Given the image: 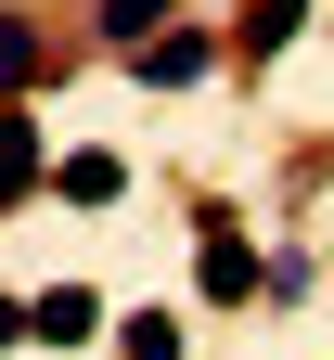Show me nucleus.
<instances>
[{"mask_svg": "<svg viewBox=\"0 0 334 360\" xmlns=\"http://www.w3.org/2000/svg\"><path fill=\"white\" fill-rule=\"evenodd\" d=\"M193 283H206V309H245L257 283H283V270H270L245 232H231V219H206V232H193Z\"/></svg>", "mask_w": 334, "mask_h": 360, "instance_id": "f257e3e1", "label": "nucleus"}, {"mask_svg": "<svg viewBox=\"0 0 334 360\" xmlns=\"http://www.w3.org/2000/svg\"><path fill=\"white\" fill-rule=\"evenodd\" d=\"M219 52H206V26H155V39H141V52H129V77L141 90H193Z\"/></svg>", "mask_w": 334, "mask_h": 360, "instance_id": "f03ea898", "label": "nucleus"}, {"mask_svg": "<svg viewBox=\"0 0 334 360\" xmlns=\"http://www.w3.org/2000/svg\"><path fill=\"white\" fill-rule=\"evenodd\" d=\"M26 309H39V347H90V335H103V296H90V283H52Z\"/></svg>", "mask_w": 334, "mask_h": 360, "instance_id": "7ed1b4c3", "label": "nucleus"}, {"mask_svg": "<svg viewBox=\"0 0 334 360\" xmlns=\"http://www.w3.org/2000/svg\"><path fill=\"white\" fill-rule=\"evenodd\" d=\"M39 77H52V39L26 13H0V90H39Z\"/></svg>", "mask_w": 334, "mask_h": 360, "instance_id": "20e7f679", "label": "nucleus"}, {"mask_svg": "<svg viewBox=\"0 0 334 360\" xmlns=\"http://www.w3.org/2000/svg\"><path fill=\"white\" fill-rule=\"evenodd\" d=\"M52 193H65V206H116V193H129V167H116V155H65V167H52Z\"/></svg>", "mask_w": 334, "mask_h": 360, "instance_id": "39448f33", "label": "nucleus"}, {"mask_svg": "<svg viewBox=\"0 0 334 360\" xmlns=\"http://www.w3.org/2000/svg\"><path fill=\"white\" fill-rule=\"evenodd\" d=\"M26 180H39V129H26V116H0V206H13Z\"/></svg>", "mask_w": 334, "mask_h": 360, "instance_id": "423d86ee", "label": "nucleus"}, {"mask_svg": "<svg viewBox=\"0 0 334 360\" xmlns=\"http://www.w3.org/2000/svg\"><path fill=\"white\" fill-rule=\"evenodd\" d=\"M296 26H309V0H257V13H245V52L270 65V52H283V39H296Z\"/></svg>", "mask_w": 334, "mask_h": 360, "instance_id": "0eeeda50", "label": "nucleus"}, {"mask_svg": "<svg viewBox=\"0 0 334 360\" xmlns=\"http://www.w3.org/2000/svg\"><path fill=\"white\" fill-rule=\"evenodd\" d=\"M116 360H180V322H167V309H141V322H116Z\"/></svg>", "mask_w": 334, "mask_h": 360, "instance_id": "6e6552de", "label": "nucleus"}, {"mask_svg": "<svg viewBox=\"0 0 334 360\" xmlns=\"http://www.w3.org/2000/svg\"><path fill=\"white\" fill-rule=\"evenodd\" d=\"M155 26H167V0H103V39H116V52H141Z\"/></svg>", "mask_w": 334, "mask_h": 360, "instance_id": "1a4fd4ad", "label": "nucleus"}, {"mask_svg": "<svg viewBox=\"0 0 334 360\" xmlns=\"http://www.w3.org/2000/svg\"><path fill=\"white\" fill-rule=\"evenodd\" d=\"M39 335V309H13V296H0V347H26Z\"/></svg>", "mask_w": 334, "mask_h": 360, "instance_id": "9d476101", "label": "nucleus"}]
</instances>
